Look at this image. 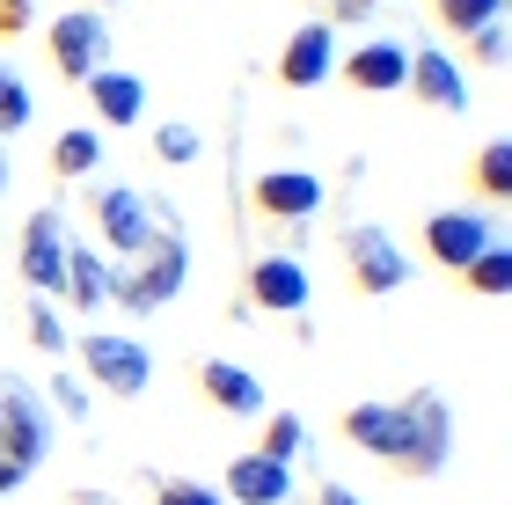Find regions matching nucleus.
I'll return each instance as SVG.
<instances>
[{"mask_svg":"<svg viewBox=\"0 0 512 505\" xmlns=\"http://www.w3.org/2000/svg\"><path fill=\"white\" fill-rule=\"evenodd\" d=\"M183 279H191V242H183L176 220H154V242L139 257L110 264V301L125 315H161L183 293Z\"/></svg>","mask_w":512,"mask_h":505,"instance_id":"f257e3e1","label":"nucleus"},{"mask_svg":"<svg viewBox=\"0 0 512 505\" xmlns=\"http://www.w3.org/2000/svg\"><path fill=\"white\" fill-rule=\"evenodd\" d=\"M395 418H403V454H395V476H410V484H425L454 462V410L439 388H410L403 403H395Z\"/></svg>","mask_w":512,"mask_h":505,"instance_id":"f03ea898","label":"nucleus"},{"mask_svg":"<svg viewBox=\"0 0 512 505\" xmlns=\"http://www.w3.org/2000/svg\"><path fill=\"white\" fill-rule=\"evenodd\" d=\"M74 359H81L88 388H103L110 403L147 396V381H154V352H147L139 337H118V330H88V337L74 344Z\"/></svg>","mask_w":512,"mask_h":505,"instance_id":"7ed1b4c3","label":"nucleus"},{"mask_svg":"<svg viewBox=\"0 0 512 505\" xmlns=\"http://www.w3.org/2000/svg\"><path fill=\"white\" fill-rule=\"evenodd\" d=\"M337 257H344V279H352V293H366V301H388V293H403V286H410V257H403V242H395L388 227H374V220L344 227Z\"/></svg>","mask_w":512,"mask_h":505,"instance_id":"20e7f679","label":"nucleus"},{"mask_svg":"<svg viewBox=\"0 0 512 505\" xmlns=\"http://www.w3.org/2000/svg\"><path fill=\"white\" fill-rule=\"evenodd\" d=\"M44 59H52V74L59 81H88L96 66H110V22L96 8H66L52 15V30H44Z\"/></svg>","mask_w":512,"mask_h":505,"instance_id":"39448f33","label":"nucleus"},{"mask_svg":"<svg viewBox=\"0 0 512 505\" xmlns=\"http://www.w3.org/2000/svg\"><path fill=\"white\" fill-rule=\"evenodd\" d=\"M491 242H498V213L491 205H447V213L425 220V257L439 271H454V279H461V264L483 257Z\"/></svg>","mask_w":512,"mask_h":505,"instance_id":"423d86ee","label":"nucleus"},{"mask_svg":"<svg viewBox=\"0 0 512 505\" xmlns=\"http://www.w3.org/2000/svg\"><path fill=\"white\" fill-rule=\"evenodd\" d=\"M0 432L15 440V454L30 469L52 462V403H44L22 374H8V366H0Z\"/></svg>","mask_w":512,"mask_h":505,"instance_id":"0eeeda50","label":"nucleus"},{"mask_svg":"<svg viewBox=\"0 0 512 505\" xmlns=\"http://www.w3.org/2000/svg\"><path fill=\"white\" fill-rule=\"evenodd\" d=\"M88 213H96L110 257H139V249L154 242V220H161L154 205H147V191H132V183H103V191L88 198Z\"/></svg>","mask_w":512,"mask_h":505,"instance_id":"6e6552de","label":"nucleus"},{"mask_svg":"<svg viewBox=\"0 0 512 505\" xmlns=\"http://www.w3.org/2000/svg\"><path fill=\"white\" fill-rule=\"evenodd\" d=\"M15 271H22V286H30V293H44V301L59 293V279H66V227H59V213H52V205H37V213L22 220Z\"/></svg>","mask_w":512,"mask_h":505,"instance_id":"1a4fd4ad","label":"nucleus"},{"mask_svg":"<svg viewBox=\"0 0 512 505\" xmlns=\"http://www.w3.org/2000/svg\"><path fill=\"white\" fill-rule=\"evenodd\" d=\"M249 205L264 220H278V227H300V220L322 213V176L315 169H264L249 183Z\"/></svg>","mask_w":512,"mask_h":505,"instance_id":"9d476101","label":"nucleus"},{"mask_svg":"<svg viewBox=\"0 0 512 505\" xmlns=\"http://www.w3.org/2000/svg\"><path fill=\"white\" fill-rule=\"evenodd\" d=\"M249 308L264 315H300L308 308V264L271 249V257H249Z\"/></svg>","mask_w":512,"mask_h":505,"instance_id":"9b49d317","label":"nucleus"},{"mask_svg":"<svg viewBox=\"0 0 512 505\" xmlns=\"http://www.w3.org/2000/svg\"><path fill=\"white\" fill-rule=\"evenodd\" d=\"M337 74V30L330 22H300V30L278 44V81L286 88H322Z\"/></svg>","mask_w":512,"mask_h":505,"instance_id":"f8f14e48","label":"nucleus"},{"mask_svg":"<svg viewBox=\"0 0 512 505\" xmlns=\"http://www.w3.org/2000/svg\"><path fill=\"white\" fill-rule=\"evenodd\" d=\"M191 381H198V396L213 403V410H227V418H264V381H256L249 366H235V359H198Z\"/></svg>","mask_w":512,"mask_h":505,"instance_id":"ddd939ff","label":"nucleus"},{"mask_svg":"<svg viewBox=\"0 0 512 505\" xmlns=\"http://www.w3.org/2000/svg\"><path fill=\"white\" fill-rule=\"evenodd\" d=\"M403 88H410L417 103H432V110H469V103H476L469 74H461L439 44H417V52H410V81H403Z\"/></svg>","mask_w":512,"mask_h":505,"instance_id":"4468645a","label":"nucleus"},{"mask_svg":"<svg viewBox=\"0 0 512 505\" xmlns=\"http://www.w3.org/2000/svg\"><path fill=\"white\" fill-rule=\"evenodd\" d=\"M81 88H88V110H96V125H110V132H125V125L147 118V81L125 74V66H96Z\"/></svg>","mask_w":512,"mask_h":505,"instance_id":"2eb2a0df","label":"nucleus"},{"mask_svg":"<svg viewBox=\"0 0 512 505\" xmlns=\"http://www.w3.org/2000/svg\"><path fill=\"white\" fill-rule=\"evenodd\" d=\"M227 498L235 505H293V462L235 454V462H227Z\"/></svg>","mask_w":512,"mask_h":505,"instance_id":"dca6fc26","label":"nucleus"},{"mask_svg":"<svg viewBox=\"0 0 512 505\" xmlns=\"http://www.w3.org/2000/svg\"><path fill=\"white\" fill-rule=\"evenodd\" d=\"M337 432H344V447L374 454L388 469H395V454H403V418H395V403H352L337 418Z\"/></svg>","mask_w":512,"mask_h":505,"instance_id":"f3484780","label":"nucleus"},{"mask_svg":"<svg viewBox=\"0 0 512 505\" xmlns=\"http://www.w3.org/2000/svg\"><path fill=\"white\" fill-rule=\"evenodd\" d=\"M403 81H410V52L388 44V37L359 44V52L344 59V88H359V96H388V88H403Z\"/></svg>","mask_w":512,"mask_h":505,"instance_id":"a211bd4d","label":"nucleus"},{"mask_svg":"<svg viewBox=\"0 0 512 505\" xmlns=\"http://www.w3.org/2000/svg\"><path fill=\"white\" fill-rule=\"evenodd\" d=\"M59 301H66V308H81V315H96V308L110 301V257H103V249L66 242V279H59Z\"/></svg>","mask_w":512,"mask_h":505,"instance_id":"6ab92c4d","label":"nucleus"},{"mask_svg":"<svg viewBox=\"0 0 512 505\" xmlns=\"http://www.w3.org/2000/svg\"><path fill=\"white\" fill-rule=\"evenodd\" d=\"M96 169H103L96 125H66L59 140H52V176H59V183H81V176H96Z\"/></svg>","mask_w":512,"mask_h":505,"instance_id":"aec40b11","label":"nucleus"},{"mask_svg":"<svg viewBox=\"0 0 512 505\" xmlns=\"http://www.w3.org/2000/svg\"><path fill=\"white\" fill-rule=\"evenodd\" d=\"M461 286L483 293V301H505V293H512V242L498 235L483 257H469V264H461Z\"/></svg>","mask_w":512,"mask_h":505,"instance_id":"412c9836","label":"nucleus"},{"mask_svg":"<svg viewBox=\"0 0 512 505\" xmlns=\"http://www.w3.org/2000/svg\"><path fill=\"white\" fill-rule=\"evenodd\" d=\"M469 183H476V198L505 205L512 198V140H483L476 162H469Z\"/></svg>","mask_w":512,"mask_h":505,"instance_id":"4be33fe9","label":"nucleus"},{"mask_svg":"<svg viewBox=\"0 0 512 505\" xmlns=\"http://www.w3.org/2000/svg\"><path fill=\"white\" fill-rule=\"evenodd\" d=\"M498 15H505V0H432V22L454 30V37H469V30H483V22H498Z\"/></svg>","mask_w":512,"mask_h":505,"instance_id":"5701e85b","label":"nucleus"},{"mask_svg":"<svg viewBox=\"0 0 512 505\" xmlns=\"http://www.w3.org/2000/svg\"><path fill=\"white\" fill-rule=\"evenodd\" d=\"M300 447H308V425H300L293 410H264V440H256V454H271V462H293Z\"/></svg>","mask_w":512,"mask_h":505,"instance_id":"b1692460","label":"nucleus"},{"mask_svg":"<svg viewBox=\"0 0 512 505\" xmlns=\"http://www.w3.org/2000/svg\"><path fill=\"white\" fill-rule=\"evenodd\" d=\"M22 337H30V344H37V352H44V359H59V352H66V344H74V337H66V323H59V315H52V301H44V293H37V301H30V308H22Z\"/></svg>","mask_w":512,"mask_h":505,"instance_id":"393cba45","label":"nucleus"},{"mask_svg":"<svg viewBox=\"0 0 512 505\" xmlns=\"http://www.w3.org/2000/svg\"><path fill=\"white\" fill-rule=\"evenodd\" d=\"M198 154H205V140H198L191 125H176V118L154 125V162H161V169H191Z\"/></svg>","mask_w":512,"mask_h":505,"instance_id":"a878e982","label":"nucleus"},{"mask_svg":"<svg viewBox=\"0 0 512 505\" xmlns=\"http://www.w3.org/2000/svg\"><path fill=\"white\" fill-rule=\"evenodd\" d=\"M154 505H227L213 484H198V476H161L154 484Z\"/></svg>","mask_w":512,"mask_h":505,"instance_id":"bb28decb","label":"nucleus"},{"mask_svg":"<svg viewBox=\"0 0 512 505\" xmlns=\"http://www.w3.org/2000/svg\"><path fill=\"white\" fill-rule=\"evenodd\" d=\"M59 410V418H88V381H74V374H52V396H44Z\"/></svg>","mask_w":512,"mask_h":505,"instance_id":"cd10ccee","label":"nucleus"},{"mask_svg":"<svg viewBox=\"0 0 512 505\" xmlns=\"http://www.w3.org/2000/svg\"><path fill=\"white\" fill-rule=\"evenodd\" d=\"M469 59H476V66H505V22H483V30H469Z\"/></svg>","mask_w":512,"mask_h":505,"instance_id":"c85d7f7f","label":"nucleus"},{"mask_svg":"<svg viewBox=\"0 0 512 505\" xmlns=\"http://www.w3.org/2000/svg\"><path fill=\"white\" fill-rule=\"evenodd\" d=\"M22 484H30V462H22V454H15V440L0 432V498H15Z\"/></svg>","mask_w":512,"mask_h":505,"instance_id":"c756f323","label":"nucleus"},{"mask_svg":"<svg viewBox=\"0 0 512 505\" xmlns=\"http://www.w3.org/2000/svg\"><path fill=\"white\" fill-rule=\"evenodd\" d=\"M30 22H37V0H0V44L30 37Z\"/></svg>","mask_w":512,"mask_h":505,"instance_id":"7c9ffc66","label":"nucleus"},{"mask_svg":"<svg viewBox=\"0 0 512 505\" xmlns=\"http://www.w3.org/2000/svg\"><path fill=\"white\" fill-rule=\"evenodd\" d=\"M330 8H337V22H366L374 8H388V0H330Z\"/></svg>","mask_w":512,"mask_h":505,"instance_id":"2f4dec72","label":"nucleus"},{"mask_svg":"<svg viewBox=\"0 0 512 505\" xmlns=\"http://www.w3.org/2000/svg\"><path fill=\"white\" fill-rule=\"evenodd\" d=\"M308 505H366V498H359V491H344V484H322Z\"/></svg>","mask_w":512,"mask_h":505,"instance_id":"473e14b6","label":"nucleus"},{"mask_svg":"<svg viewBox=\"0 0 512 505\" xmlns=\"http://www.w3.org/2000/svg\"><path fill=\"white\" fill-rule=\"evenodd\" d=\"M66 505H118V498H110V491H74Z\"/></svg>","mask_w":512,"mask_h":505,"instance_id":"72a5a7b5","label":"nucleus"},{"mask_svg":"<svg viewBox=\"0 0 512 505\" xmlns=\"http://www.w3.org/2000/svg\"><path fill=\"white\" fill-rule=\"evenodd\" d=\"M0 198H8V154H0Z\"/></svg>","mask_w":512,"mask_h":505,"instance_id":"f704fd0d","label":"nucleus"},{"mask_svg":"<svg viewBox=\"0 0 512 505\" xmlns=\"http://www.w3.org/2000/svg\"><path fill=\"white\" fill-rule=\"evenodd\" d=\"M88 8H125V0H88Z\"/></svg>","mask_w":512,"mask_h":505,"instance_id":"c9c22d12","label":"nucleus"}]
</instances>
